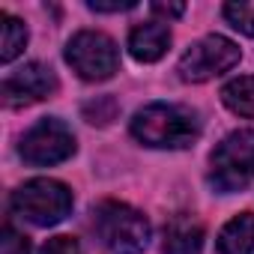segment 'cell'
Returning a JSON list of instances; mask_svg holds the SVG:
<instances>
[{"label":"cell","mask_w":254,"mask_h":254,"mask_svg":"<svg viewBox=\"0 0 254 254\" xmlns=\"http://www.w3.org/2000/svg\"><path fill=\"white\" fill-rule=\"evenodd\" d=\"M132 138L153 150H183L200 138V120L186 105L153 102L132 117Z\"/></svg>","instance_id":"1"},{"label":"cell","mask_w":254,"mask_h":254,"mask_svg":"<svg viewBox=\"0 0 254 254\" xmlns=\"http://www.w3.org/2000/svg\"><path fill=\"white\" fill-rule=\"evenodd\" d=\"M93 227L111 254H141L150 245V221L144 212L120 200H102L93 209Z\"/></svg>","instance_id":"2"},{"label":"cell","mask_w":254,"mask_h":254,"mask_svg":"<svg viewBox=\"0 0 254 254\" xmlns=\"http://www.w3.org/2000/svg\"><path fill=\"white\" fill-rule=\"evenodd\" d=\"M254 183V132L239 129L230 132L209 159V186L218 194L242 191Z\"/></svg>","instance_id":"3"},{"label":"cell","mask_w":254,"mask_h":254,"mask_svg":"<svg viewBox=\"0 0 254 254\" xmlns=\"http://www.w3.org/2000/svg\"><path fill=\"white\" fill-rule=\"evenodd\" d=\"M9 206L24 221L36 227H51L72 212V191L57 180H30L12 191Z\"/></svg>","instance_id":"4"},{"label":"cell","mask_w":254,"mask_h":254,"mask_svg":"<svg viewBox=\"0 0 254 254\" xmlns=\"http://www.w3.org/2000/svg\"><path fill=\"white\" fill-rule=\"evenodd\" d=\"M242 51L236 42H230L227 36H203L200 42H194L177 63V72L186 84H203L227 69H233L239 63Z\"/></svg>","instance_id":"5"},{"label":"cell","mask_w":254,"mask_h":254,"mask_svg":"<svg viewBox=\"0 0 254 254\" xmlns=\"http://www.w3.org/2000/svg\"><path fill=\"white\" fill-rule=\"evenodd\" d=\"M66 63L84 81H108L120 66V51L111 36L99 30H81L66 45Z\"/></svg>","instance_id":"6"},{"label":"cell","mask_w":254,"mask_h":254,"mask_svg":"<svg viewBox=\"0 0 254 254\" xmlns=\"http://www.w3.org/2000/svg\"><path fill=\"white\" fill-rule=\"evenodd\" d=\"M21 159L33 168H48V165H60L75 153V135L72 129L57 120V117H45L36 126L24 132L21 147H18Z\"/></svg>","instance_id":"7"},{"label":"cell","mask_w":254,"mask_h":254,"mask_svg":"<svg viewBox=\"0 0 254 254\" xmlns=\"http://www.w3.org/2000/svg\"><path fill=\"white\" fill-rule=\"evenodd\" d=\"M57 90V78L45 63H24L3 78V102L9 108H24L48 99Z\"/></svg>","instance_id":"8"},{"label":"cell","mask_w":254,"mask_h":254,"mask_svg":"<svg viewBox=\"0 0 254 254\" xmlns=\"http://www.w3.org/2000/svg\"><path fill=\"white\" fill-rule=\"evenodd\" d=\"M203 248V224L191 215H174L165 224L162 251L165 254H200Z\"/></svg>","instance_id":"9"},{"label":"cell","mask_w":254,"mask_h":254,"mask_svg":"<svg viewBox=\"0 0 254 254\" xmlns=\"http://www.w3.org/2000/svg\"><path fill=\"white\" fill-rule=\"evenodd\" d=\"M168 45H171V30L159 21L138 24L129 33V54L141 63H156L159 57H165Z\"/></svg>","instance_id":"10"},{"label":"cell","mask_w":254,"mask_h":254,"mask_svg":"<svg viewBox=\"0 0 254 254\" xmlns=\"http://www.w3.org/2000/svg\"><path fill=\"white\" fill-rule=\"evenodd\" d=\"M215 254H254V212H242L221 227Z\"/></svg>","instance_id":"11"},{"label":"cell","mask_w":254,"mask_h":254,"mask_svg":"<svg viewBox=\"0 0 254 254\" xmlns=\"http://www.w3.org/2000/svg\"><path fill=\"white\" fill-rule=\"evenodd\" d=\"M221 102L245 120H254V75H239L221 87Z\"/></svg>","instance_id":"12"},{"label":"cell","mask_w":254,"mask_h":254,"mask_svg":"<svg viewBox=\"0 0 254 254\" xmlns=\"http://www.w3.org/2000/svg\"><path fill=\"white\" fill-rule=\"evenodd\" d=\"M27 45V27L24 21H18L15 15L3 12L0 15V60L3 63H12Z\"/></svg>","instance_id":"13"},{"label":"cell","mask_w":254,"mask_h":254,"mask_svg":"<svg viewBox=\"0 0 254 254\" xmlns=\"http://www.w3.org/2000/svg\"><path fill=\"white\" fill-rule=\"evenodd\" d=\"M224 18L245 36H254V0H233L224 6Z\"/></svg>","instance_id":"14"},{"label":"cell","mask_w":254,"mask_h":254,"mask_svg":"<svg viewBox=\"0 0 254 254\" xmlns=\"http://www.w3.org/2000/svg\"><path fill=\"white\" fill-rule=\"evenodd\" d=\"M114 114H117V102H114L111 96H99L96 102L84 105V117H87L90 123H99V126L111 123V120H114Z\"/></svg>","instance_id":"15"},{"label":"cell","mask_w":254,"mask_h":254,"mask_svg":"<svg viewBox=\"0 0 254 254\" xmlns=\"http://www.w3.org/2000/svg\"><path fill=\"white\" fill-rule=\"evenodd\" d=\"M0 254H30V239L6 224L0 233Z\"/></svg>","instance_id":"16"},{"label":"cell","mask_w":254,"mask_h":254,"mask_svg":"<svg viewBox=\"0 0 254 254\" xmlns=\"http://www.w3.org/2000/svg\"><path fill=\"white\" fill-rule=\"evenodd\" d=\"M39 254H84V251H81L78 239H72V236H54V239H48L42 245Z\"/></svg>","instance_id":"17"},{"label":"cell","mask_w":254,"mask_h":254,"mask_svg":"<svg viewBox=\"0 0 254 254\" xmlns=\"http://www.w3.org/2000/svg\"><path fill=\"white\" fill-rule=\"evenodd\" d=\"M93 12H126L135 6V0H111V3H105V0H90L87 3Z\"/></svg>","instance_id":"18"},{"label":"cell","mask_w":254,"mask_h":254,"mask_svg":"<svg viewBox=\"0 0 254 254\" xmlns=\"http://www.w3.org/2000/svg\"><path fill=\"white\" fill-rule=\"evenodd\" d=\"M153 12L156 15H165V18H180L186 12L183 3H153Z\"/></svg>","instance_id":"19"}]
</instances>
